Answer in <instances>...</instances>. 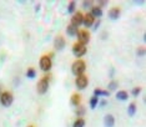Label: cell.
Segmentation results:
<instances>
[{
    "label": "cell",
    "mask_w": 146,
    "mask_h": 127,
    "mask_svg": "<svg viewBox=\"0 0 146 127\" xmlns=\"http://www.w3.org/2000/svg\"><path fill=\"white\" fill-rule=\"evenodd\" d=\"M95 18L92 16L90 13H88V14L84 15V21H82V25L85 26V28H92V25H94L95 22Z\"/></svg>",
    "instance_id": "obj_10"
},
{
    "label": "cell",
    "mask_w": 146,
    "mask_h": 127,
    "mask_svg": "<svg viewBox=\"0 0 146 127\" xmlns=\"http://www.w3.org/2000/svg\"><path fill=\"white\" fill-rule=\"evenodd\" d=\"M72 127H85V120L82 117H78L72 123Z\"/></svg>",
    "instance_id": "obj_20"
},
{
    "label": "cell",
    "mask_w": 146,
    "mask_h": 127,
    "mask_svg": "<svg viewBox=\"0 0 146 127\" xmlns=\"http://www.w3.org/2000/svg\"><path fill=\"white\" fill-rule=\"evenodd\" d=\"M92 4H94L92 1H84V3H82V8L86 9V10H89V9H91L92 6H94Z\"/></svg>",
    "instance_id": "obj_27"
},
{
    "label": "cell",
    "mask_w": 146,
    "mask_h": 127,
    "mask_svg": "<svg viewBox=\"0 0 146 127\" xmlns=\"http://www.w3.org/2000/svg\"><path fill=\"white\" fill-rule=\"evenodd\" d=\"M135 113H136V103L131 102L130 105H129V107H127V115L129 116H134Z\"/></svg>",
    "instance_id": "obj_21"
},
{
    "label": "cell",
    "mask_w": 146,
    "mask_h": 127,
    "mask_svg": "<svg viewBox=\"0 0 146 127\" xmlns=\"http://www.w3.org/2000/svg\"><path fill=\"white\" fill-rule=\"evenodd\" d=\"M70 103L72 106H79V105H81V96L79 95V93H72L71 95V97H70Z\"/></svg>",
    "instance_id": "obj_13"
},
{
    "label": "cell",
    "mask_w": 146,
    "mask_h": 127,
    "mask_svg": "<svg viewBox=\"0 0 146 127\" xmlns=\"http://www.w3.org/2000/svg\"><path fill=\"white\" fill-rule=\"evenodd\" d=\"M108 15L111 20H117L121 15V10H120V8H117V6H114V8H111L110 10H109Z\"/></svg>",
    "instance_id": "obj_11"
},
{
    "label": "cell",
    "mask_w": 146,
    "mask_h": 127,
    "mask_svg": "<svg viewBox=\"0 0 146 127\" xmlns=\"http://www.w3.org/2000/svg\"><path fill=\"white\" fill-rule=\"evenodd\" d=\"M94 96H96V97H109V96H110V92L106 91V90L95 89L94 90Z\"/></svg>",
    "instance_id": "obj_15"
},
{
    "label": "cell",
    "mask_w": 146,
    "mask_h": 127,
    "mask_svg": "<svg viewBox=\"0 0 146 127\" xmlns=\"http://www.w3.org/2000/svg\"><path fill=\"white\" fill-rule=\"evenodd\" d=\"M141 91H142V89H141V87H134V89H132V91H131V93H132V96L137 97V96L141 93Z\"/></svg>",
    "instance_id": "obj_25"
},
{
    "label": "cell",
    "mask_w": 146,
    "mask_h": 127,
    "mask_svg": "<svg viewBox=\"0 0 146 127\" xmlns=\"http://www.w3.org/2000/svg\"><path fill=\"white\" fill-rule=\"evenodd\" d=\"M78 42L81 45H88L89 42H90V34H89V31H86V30H79L78 32Z\"/></svg>",
    "instance_id": "obj_6"
},
{
    "label": "cell",
    "mask_w": 146,
    "mask_h": 127,
    "mask_svg": "<svg viewBox=\"0 0 146 127\" xmlns=\"http://www.w3.org/2000/svg\"><path fill=\"white\" fill-rule=\"evenodd\" d=\"M28 127H35V126H28Z\"/></svg>",
    "instance_id": "obj_34"
},
{
    "label": "cell",
    "mask_w": 146,
    "mask_h": 127,
    "mask_svg": "<svg viewBox=\"0 0 146 127\" xmlns=\"http://www.w3.org/2000/svg\"><path fill=\"white\" fill-rule=\"evenodd\" d=\"M76 10V1H70L68 5V13L69 14H74Z\"/></svg>",
    "instance_id": "obj_23"
},
{
    "label": "cell",
    "mask_w": 146,
    "mask_h": 127,
    "mask_svg": "<svg viewBox=\"0 0 146 127\" xmlns=\"http://www.w3.org/2000/svg\"><path fill=\"white\" fill-rule=\"evenodd\" d=\"M104 126L105 127H114L115 126V117L110 113L105 115L104 117Z\"/></svg>",
    "instance_id": "obj_12"
},
{
    "label": "cell",
    "mask_w": 146,
    "mask_h": 127,
    "mask_svg": "<svg viewBox=\"0 0 146 127\" xmlns=\"http://www.w3.org/2000/svg\"><path fill=\"white\" fill-rule=\"evenodd\" d=\"M106 38H108V32H102L101 39H102V40H106Z\"/></svg>",
    "instance_id": "obj_32"
},
{
    "label": "cell",
    "mask_w": 146,
    "mask_h": 127,
    "mask_svg": "<svg viewBox=\"0 0 146 127\" xmlns=\"http://www.w3.org/2000/svg\"><path fill=\"white\" fill-rule=\"evenodd\" d=\"M48 56H49V58H50V59H52V58H54V52H50V54H49Z\"/></svg>",
    "instance_id": "obj_33"
},
{
    "label": "cell",
    "mask_w": 146,
    "mask_h": 127,
    "mask_svg": "<svg viewBox=\"0 0 146 127\" xmlns=\"http://www.w3.org/2000/svg\"><path fill=\"white\" fill-rule=\"evenodd\" d=\"M98 105H100V108H102V107H105L106 105H108V101H106L105 99H102V100H99V103Z\"/></svg>",
    "instance_id": "obj_29"
},
{
    "label": "cell",
    "mask_w": 146,
    "mask_h": 127,
    "mask_svg": "<svg viewBox=\"0 0 146 127\" xmlns=\"http://www.w3.org/2000/svg\"><path fill=\"white\" fill-rule=\"evenodd\" d=\"M13 101H14V96H13L11 92L4 91V92L0 93V102H1L3 106H5V107H9V106H11Z\"/></svg>",
    "instance_id": "obj_4"
},
{
    "label": "cell",
    "mask_w": 146,
    "mask_h": 127,
    "mask_svg": "<svg viewBox=\"0 0 146 127\" xmlns=\"http://www.w3.org/2000/svg\"><path fill=\"white\" fill-rule=\"evenodd\" d=\"M145 48L144 46H140V48H137V50H136V55L137 56H145Z\"/></svg>",
    "instance_id": "obj_26"
},
{
    "label": "cell",
    "mask_w": 146,
    "mask_h": 127,
    "mask_svg": "<svg viewBox=\"0 0 146 127\" xmlns=\"http://www.w3.org/2000/svg\"><path fill=\"white\" fill-rule=\"evenodd\" d=\"M119 87V82L116 81V80H112V81L109 82V85H108V89H109V92H111V91H116Z\"/></svg>",
    "instance_id": "obj_19"
},
{
    "label": "cell",
    "mask_w": 146,
    "mask_h": 127,
    "mask_svg": "<svg viewBox=\"0 0 146 127\" xmlns=\"http://www.w3.org/2000/svg\"><path fill=\"white\" fill-rule=\"evenodd\" d=\"M82 21H84V14L80 11H76L74 15H72V18H71V22L70 24L71 25H74L76 26V28H80V26L82 25Z\"/></svg>",
    "instance_id": "obj_8"
},
{
    "label": "cell",
    "mask_w": 146,
    "mask_h": 127,
    "mask_svg": "<svg viewBox=\"0 0 146 127\" xmlns=\"http://www.w3.org/2000/svg\"><path fill=\"white\" fill-rule=\"evenodd\" d=\"M116 99H117L119 101H126V100L129 99V93L126 91H117L116 92Z\"/></svg>",
    "instance_id": "obj_17"
},
{
    "label": "cell",
    "mask_w": 146,
    "mask_h": 127,
    "mask_svg": "<svg viewBox=\"0 0 146 127\" xmlns=\"http://www.w3.org/2000/svg\"><path fill=\"white\" fill-rule=\"evenodd\" d=\"M65 45H66V41H65L64 36L58 35L54 39V48H55V50H58V51H61V50H64Z\"/></svg>",
    "instance_id": "obj_9"
},
{
    "label": "cell",
    "mask_w": 146,
    "mask_h": 127,
    "mask_svg": "<svg viewBox=\"0 0 146 127\" xmlns=\"http://www.w3.org/2000/svg\"><path fill=\"white\" fill-rule=\"evenodd\" d=\"M98 103H99V97L92 96V97L90 99V107H91V110H95L96 106H98Z\"/></svg>",
    "instance_id": "obj_24"
},
{
    "label": "cell",
    "mask_w": 146,
    "mask_h": 127,
    "mask_svg": "<svg viewBox=\"0 0 146 127\" xmlns=\"http://www.w3.org/2000/svg\"><path fill=\"white\" fill-rule=\"evenodd\" d=\"M85 112H86V108H85L82 105L76 106V108H75V115L78 116V117H82V116L85 115Z\"/></svg>",
    "instance_id": "obj_18"
},
{
    "label": "cell",
    "mask_w": 146,
    "mask_h": 127,
    "mask_svg": "<svg viewBox=\"0 0 146 127\" xmlns=\"http://www.w3.org/2000/svg\"><path fill=\"white\" fill-rule=\"evenodd\" d=\"M86 70V64L84 60H76V61L71 65V72L74 73L75 76H80V75H84Z\"/></svg>",
    "instance_id": "obj_2"
},
{
    "label": "cell",
    "mask_w": 146,
    "mask_h": 127,
    "mask_svg": "<svg viewBox=\"0 0 146 127\" xmlns=\"http://www.w3.org/2000/svg\"><path fill=\"white\" fill-rule=\"evenodd\" d=\"M90 14L94 16V18H98V19H100L101 16H102V14H104V13H102V9H100L99 8V6H92L91 8V13Z\"/></svg>",
    "instance_id": "obj_16"
},
{
    "label": "cell",
    "mask_w": 146,
    "mask_h": 127,
    "mask_svg": "<svg viewBox=\"0 0 146 127\" xmlns=\"http://www.w3.org/2000/svg\"><path fill=\"white\" fill-rule=\"evenodd\" d=\"M40 9H41V5L40 4H36L35 5V13H39V11H40Z\"/></svg>",
    "instance_id": "obj_31"
},
{
    "label": "cell",
    "mask_w": 146,
    "mask_h": 127,
    "mask_svg": "<svg viewBox=\"0 0 146 127\" xmlns=\"http://www.w3.org/2000/svg\"><path fill=\"white\" fill-rule=\"evenodd\" d=\"M50 79H51L50 75H46V76H44V77H41L40 80H39L38 85H36V91H38L39 95H44V93L48 92Z\"/></svg>",
    "instance_id": "obj_1"
},
{
    "label": "cell",
    "mask_w": 146,
    "mask_h": 127,
    "mask_svg": "<svg viewBox=\"0 0 146 127\" xmlns=\"http://www.w3.org/2000/svg\"><path fill=\"white\" fill-rule=\"evenodd\" d=\"M100 24H101V20L98 19V20H96V21L94 22V25H92V30H94V31H96V30L99 29V26H100Z\"/></svg>",
    "instance_id": "obj_28"
},
{
    "label": "cell",
    "mask_w": 146,
    "mask_h": 127,
    "mask_svg": "<svg viewBox=\"0 0 146 127\" xmlns=\"http://www.w3.org/2000/svg\"><path fill=\"white\" fill-rule=\"evenodd\" d=\"M86 52H88V48H86L85 45H81V44H79V42H76V44L72 45V54H74L75 58L80 59L86 54Z\"/></svg>",
    "instance_id": "obj_5"
},
{
    "label": "cell",
    "mask_w": 146,
    "mask_h": 127,
    "mask_svg": "<svg viewBox=\"0 0 146 127\" xmlns=\"http://www.w3.org/2000/svg\"><path fill=\"white\" fill-rule=\"evenodd\" d=\"M39 65H40V69L44 72H49L51 70L52 61H51V59L49 58L48 55H42L40 58V61H39Z\"/></svg>",
    "instance_id": "obj_3"
},
{
    "label": "cell",
    "mask_w": 146,
    "mask_h": 127,
    "mask_svg": "<svg viewBox=\"0 0 146 127\" xmlns=\"http://www.w3.org/2000/svg\"><path fill=\"white\" fill-rule=\"evenodd\" d=\"M106 5H108V1H99V8H100V9H102V8H104V6H106Z\"/></svg>",
    "instance_id": "obj_30"
},
{
    "label": "cell",
    "mask_w": 146,
    "mask_h": 127,
    "mask_svg": "<svg viewBox=\"0 0 146 127\" xmlns=\"http://www.w3.org/2000/svg\"><path fill=\"white\" fill-rule=\"evenodd\" d=\"M79 32V29L76 28V26L69 24L68 26H66V34H68L69 36H76Z\"/></svg>",
    "instance_id": "obj_14"
},
{
    "label": "cell",
    "mask_w": 146,
    "mask_h": 127,
    "mask_svg": "<svg viewBox=\"0 0 146 127\" xmlns=\"http://www.w3.org/2000/svg\"><path fill=\"white\" fill-rule=\"evenodd\" d=\"M26 77L28 79H35L36 77V71H35V69H33V67H29L28 69V71H26Z\"/></svg>",
    "instance_id": "obj_22"
},
{
    "label": "cell",
    "mask_w": 146,
    "mask_h": 127,
    "mask_svg": "<svg viewBox=\"0 0 146 127\" xmlns=\"http://www.w3.org/2000/svg\"><path fill=\"white\" fill-rule=\"evenodd\" d=\"M89 85V79L86 75H80V76H76L75 79V86L79 90H85Z\"/></svg>",
    "instance_id": "obj_7"
}]
</instances>
